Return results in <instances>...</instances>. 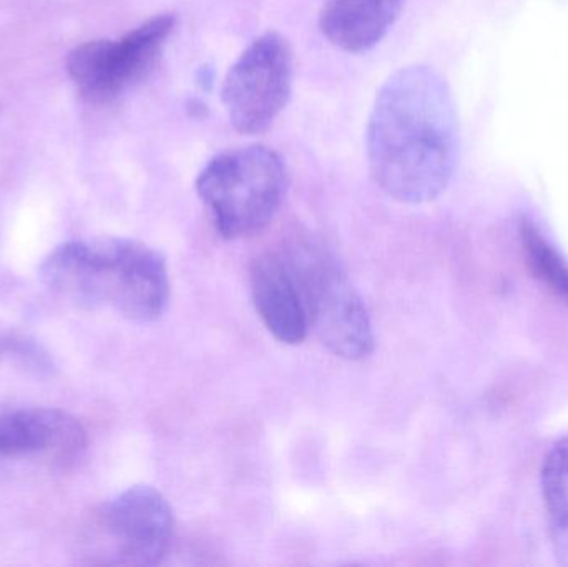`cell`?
Here are the masks:
<instances>
[{
	"label": "cell",
	"instance_id": "cell-1",
	"mask_svg": "<svg viewBox=\"0 0 568 567\" xmlns=\"http://www.w3.org/2000/svg\"><path fill=\"white\" fill-rule=\"evenodd\" d=\"M374 182L397 202H433L459 160V120L446 80L429 67L397 70L377 93L366 133Z\"/></svg>",
	"mask_w": 568,
	"mask_h": 567
},
{
	"label": "cell",
	"instance_id": "cell-2",
	"mask_svg": "<svg viewBox=\"0 0 568 567\" xmlns=\"http://www.w3.org/2000/svg\"><path fill=\"white\" fill-rule=\"evenodd\" d=\"M47 288L87 310L112 308L136 323L165 313L170 298L165 259L130 239L72 240L40 263Z\"/></svg>",
	"mask_w": 568,
	"mask_h": 567
},
{
	"label": "cell",
	"instance_id": "cell-3",
	"mask_svg": "<svg viewBox=\"0 0 568 567\" xmlns=\"http://www.w3.org/2000/svg\"><path fill=\"white\" fill-rule=\"evenodd\" d=\"M287 186L282 155L265 145L240 146L213 156L196 179V192L223 239L255 235L270 225Z\"/></svg>",
	"mask_w": 568,
	"mask_h": 567
},
{
	"label": "cell",
	"instance_id": "cell-4",
	"mask_svg": "<svg viewBox=\"0 0 568 567\" xmlns=\"http://www.w3.org/2000/svg\"><path fill=\"white\" fill-rule=\"evenodd\" d=\"M286 262L300 286L310 328L321 343L339 358H367L374 350L369 312L334 260L320 246L301 242Z\"/></svg>",
	"mask_w": 568,
	"mask_h": 567
},
{
	"label": "cell",
	"instance_id": "cell-5",
	"mask_svg": "<svg viewBox=\"0 0 568 567\" xmlns=\"http://www.w3.org/2000/svg\"><path fill=\"white\" fill-rule=\"evenodd\" d=\"M291 87L290 43L280 33H263L233 63L223 83V103L230 122L245 135L265 132L286 107Z\"/></svg>",
	"mask_w": 568,
	"mask_h": 567
},
{
	"label": "cell",
	"instance_id": "cell-6",
	"mask_svg": "<svg viewBox=\"0 0 568 567\" xmlns=\"http://www.w3.org/2000/svg\"><path fill=\"white\" fill-rule=\"evenodd\" d=\"M173 29L175 17L162 13L119 40L82 43L70 53L67 62L70 77L87 99L109 102L152 70Z\"/></svg>",
	"mask_w": 568,
	"mask_h": 567
},
{
	"label": "cell",
	"instance_id": "cell-7",
	"mask_svg": "<svg viewBox=\"0 0 568 567\" xmlns=\"http://www.w3.org/2000/svg\"><path fill=\"white\" fill-rule=\"evenodd\" d=\"M103 563L156 566L173 536V513L152 486H133L106 503L95 523Z\"/></svg>",
	"mask_w": 568,
	"mask_h": 567
},
{
	"label": "cell",
	"instance_id": "cell-8",
	"mask_svg": "<svg viewBox=\"0 0 568 567\" xmlns=\"http://www.w3.org/2000/svg\"><path fill=\"white\" fill-rule=\"evenodd\" d=\"M85 445V429L62 409L27 408L0 415V462L27 456L65 462Z\"/></svg>",
	"mask_w": 568,
	"mask_h": 567
},
{
	"label": "cell",
	"instance_id": "cell-9",
	"mask_svg": "<svg viewBox=\"0 0 568 567\" xmlns=\"http://www.w3.org/2000/svg\"><path fill=\"white\" fill-rule=\"evenodd\" d=\"M250 286L256 313L266 330L284 345L304 342L310 322L286 259L276 253L256 256L250 269Z\"/></svg>",
	"mask_w": 568,
	"mask_h": 567
},
{
	"label": "cell",
	"instance_id": "cell-10",
	"mask_svg": "<svg viewBox=\"0 0 568 567\" xmlns=\"http://www.w3.org/2000/svg\"><path fill=\"white\" fill-rule=\"evenodd\" d=\"M403 6L404 0H324L320 29L344 52H366L386 37Z\"/></svg>",
	"mask_w": 568,
	"mask_h": 567
},
{
	"label": "cell",
	"instance_id": "cell-11",
	"mask_svg": "<svg viewBox=\"0 0 568 567\" xmlns=\"http://www.w3.org/2000/svg\"><path fill=\"white\" fill-rule=\"evenodd\" d=\"M542 495L557 561L568 567V436L550 449L544 462Z\"/></svg>",
	"mask_w": 568,
	"mask_h": 567
},
{
	"label": "cell",
	"instance_id": "cell-12",
	"mask_svg": "<svg viewBox=\"0 0 568 567\" xmlns=\"http://www.w3.org/2000/svg\"><path fill=\"white\" fill-rule=\"evenodd\" d=\"M524 252L530 269L554 292L568 300V265L532 223L523 225Z\"/></svg>",
	"mask_w": 568,
	"mask_h": 567
},
{
	"label": "cell",
	"instance_id": "cell-13",
	"mask_svg": "<svg viewBox=\"0 0 568 567\" xmlns=\"http://www.w3.org/2000/svg\"><path fill=\"white\" fill-rule=\"evenodd\" d=\"M0 358L19 363L36 372H49L52 368L50 360L36 343L17 336H0Z\"/></svg>",
	"mask_w": 568,
	"mask_h": 567
}]
</instances>
